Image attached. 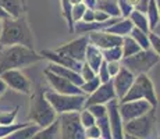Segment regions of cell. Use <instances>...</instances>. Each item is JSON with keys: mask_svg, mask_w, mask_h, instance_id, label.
Wrapping results in <instances>:
<instances>
[{"mask_svg": "<svg viewBox=\"0 0 160 139\" xmlns=\"http://www.w3.org/2000/svg\"><path fill=\"white\" fill-rule=\"evenodd\" d=\"M0 7L8 14V17L25 15V0H0Z\"/></svg>", "mask_w": 160, "mask_h": 139, "instance_id": "obj_19", "label": "cell"}, {"mask_svg": "<svg viewBox=\"0 0 160 139\" xmlns=\"http://www.w3.org/2000/svg\"><path fill=\"white\" fill-rule=\"evenodd\" d=\"M46 70L52 71V72H54V74H57V75L63 77V78H67L68 81H71L72 83H75V85H78V86H81L82 82H84V79H82L79 71H75L72 68H68V67L60 66V64L50 63L48 67H46Z\"/></svg>", "mask_w": 160, "mask_h": 139, "instance_id": "obj_18", "label": "cell"}, {"mask_svg": "<svg viewBox=\"0 0 160 139\" xmlns=\"http://www.w3.org/2000/svg\"><path fill=\"white\" fill-rule=\"evenodd\" d=\"M128 18L132 21V25L139 28V29L145 31V32H150V28H149V22H148V18L146 14L142 13V11H138V10H132L131 14L128 15Z\"/></svg>", "mask_w": 160, "mask_h": 139, "instance_id": "obj_27", "label": "cell"}, {"mask_svg": "<svg viewBox=\"0 0 160 139\" xmlns=\"http://www.w3.org/2000/svg\"><path fill=\"white\" fill-rule=\"evenodd\" d=\"M100 129V134H102V139H113L112 137V129H110V121H109V117L102 116L99 118H96V122H95Z\"/></svg>", "mask_w": 160, "mask_h": 139, "instance_id": "obj_30", "label": "cell"}, {"mask_svg": "<svg viewBox=\"0 0 160 139\" xmlns=\"http://www.w3.org/2000/svg\"><path fill=\"white\" fill-rule=\"evenodd\" d=\"M110 18H112V15H110V14L104 13V11H102V10L95 8V21H96V22H107Z\"/></svg>", "mask_w": 160, "mask_h": 139, "instance_id": "obj_43", "label": "cell"}, {"mask_svg": "<svg viewBox=\"0 0 160 139\" xmlns=\"http://www.w3.org/2000/svg\"><path fill=\"white\" fill-rule=\"evenodd\" d=\"M103 60L104 58H103L102 49H99L98 46L92 45V43L89 42L88 47H87V53H85V63H88L89 66L98 72V70H99L100 64L103 63Z\"/></svg>", "mask_w": 160, "mask_h": 139, "instance_id": "obj_20", "label": "cell"}, {"mask_svg": "<svg viewBox=\"0 0 160 139\" xmlns=\"http://www.w3.org/2000/svg\"><path fill=\"white\" fill-rule=\"evenodd\" d=\"M160 61V57L152 49H142L138 53L128 56V57L121 58V64L124 67H127L131 72H134L135 75L142 72H148L155 64H158Z\"/></svg>", "mask_w": 160, "mask_h": 139, "instance_id": "obj_7", "label": "cell"}, {"mask_svg": "<svg viewBox=\"0 0 160 139\" xmlns=\"http://www.w3.org/2000/svg\"><path fill=\"white\" fill-rule=\"evenodd\" d=\"M116 91H114V85H113V78L107 82H102L99 85V88L95 89L92 93L87 95L85 99V106L88 107L91 104H106L107 102L116 99Z\"/></svg>", "mask_w": 160, "mask_h": 139, "instance_id": "obj_12", "label": "cell"}, {"mask_svg": "<svg viewBox=\"0 0 160 139\" xmlns=\"http://www.w3.org/2000/svg\"><path fill=\"white\" fill-rule=\"evenodd\" d=\"M79 118H81V122H82V125H84V128H88V127L93 125L95 122H96L95 116L87 109V107H84V109L79 111Z\"/></svg>", "mask_w": 160, "mask_h": 139, "instance_id": "obj_34", "label": "cell"}, {"mask_svg": "<svg viewBox=\"0 0 160 139\" xmlns=\"http://www.w3.org/2000/svg\"><path fill=\"white\" fill-rule=\"evenodd\" d=\"M102 134H100V129L96 124L85 128V139H100Z\"/></svg>", "mask_w": 160, "mask_h": 139, "instance_id": "obj_41", "label": "cell"}, {"mask_svg": "<svg viewBox=\"0 0 160 139\" xmlns=\"http://www.w3.org/2000/svg\"><path fill=\"white\" fill-rule=\"evenodd\" d=\"M79 74H81V77H82L84 81H88V79H92L95 75H96V71L92 68L88 63H85L84 61V63H82L81 70H79Z\"/></svg>", "mask_w": 160, "mask_h": 139, "instance_id": "obj_37", "label": "cell"}, {"mask_svg": "<svg viewBox=\"0 0 160 139\" xmlns=\"http://www.w3.org/2000/svg\"><path fill=\"white\" fill-rule=\"evenodd\" d=\"M54 138H60V120H58V117L49 125L41 128L33 137V139H54Z\"/></svg>", "mask_w": 160, "mask_h": 139, "instance_id": "obj_22", "label": "cell"}, {"mask_svg": "<svg viewBox=\"0 0 160 139\" xmlns=\"http://www.w3.org/2000/svg\"><path fill=\"white\" fill-rule=\"evenodd\" d=\"M41 56L43 58H48L50 63H56L60 64V66L64 67H68V68H72L75 71H79L82 67V63L84 61H78V60H74V58L68 57V56L63 54V53H58L56 50H42Z\"/></svg>", "mask_w": 160, "mask_h": 139, "instance_id": "obj_17", "label": "cell"}, {"mask_svg": "<svg viewBox=\"0 0 160 139\" xmlns=\"http://www.w3.org/2000/svg\"><path fill=\"white\" fill-rule=\"evenodd\" d=\"M100 83H102L100 78H99L98 75H95L92 79H88V81H84V82H82L81 89H82V92H84L85 95H89V93H92L95 89L99 88Z\"/></svg>", "mask_w": 160, "mask_h": 139, "instance_id": "obj_33", "label": "cell"}, {"mask_svg": "<svg viewBox=\"0 0 160 139\" xmlns=\"http://www.w3.org/2000/svg\"><path fill=\"white\" fill-rule=\"evenodd\" d=\"M43 60L41 53L24 45L0 46V74L7 70L22 68Z\"/></svg>", "mask_w": 160, "mask_h": 139, "instance_id": "obj_2", "label": "cell"}, {"mask_svg": "<svg viewBox=\"0 0 160 139\" xmlns=\"http://www.w3.org/2000/svg\"><path fill=\"white\" fill-rule=\"evenodd\" d=\"M60 120V138L85 139V128L79 118V111H66L58 114Z\"/></svg>", "mask_w": 160, "mask_h": 139, "instance_id": "obj_8", "label": "cell"}, {"mask_svg": "<svg viewBox=\"0 0 160 139\" xmlns=\"http://www.w3.org/2000/svg\"><path fill=\"white\" fill-rule=\"evenodd\" d=\"M156 3H158V7H159V13H160V0H156Z\"/></svg>", "mask_w": 160, "mask_h": 139, "instance_id": "obj_52", "label": "cell"}, {"mask_svg": "<svg viewBox=\"0 0 160 139\" xmlns=\"http://www.w3.org/2000/svg\"><path fill=\"white\" fill-rule=\"evenodd\" d=\"M17 111L18 107L10 110V111H0V124L6 125V124H13L15 121V117H17Z\"/></svg>", "mask_w": 160, "mask_h": 139, "instance_id": "obj_35", "label": "cell"}, {"mask_svg": "<svg viewBox=\"0 0 160 139\" xmlns=\"http://www.w3.org/2000/svg\"><path fill=\"white\" fill-rule=\"evenodd\" d=\"M118 7L121 11V17H128L134 10V6L130 3V0H118Z\"/></svg>", "mask_w": 160, "mask_h": 139, "instance_id": "obj_42", "label": "cell"}, {"mask_svg": "<svg viewBox=\"0 0 160 139\" xmlns=\"http://www.w3.org/2000/svg\"><path fill=\"white\" fill-rule=\"evenodd\" d=\"M84 3L88 6V7H95V3H96V0H84Z\"/></svg>", "mask_w": 160, "mask_h": 139, "instance_id": "obj_48", "label": "cell"}, {"mask_svg": "<svg viewBox=\"0 0 160 139\" xmlns=\"http://www.w3.org/2000/svg\"><path fill=\"white\" fill-rule=\"evenodd\" d=\"M45 77L48 79L49 85L52 86L53 91L58 92V93H66V95H85L82 92L81 86L75 85L71 81H68L67 78L57 75V74L52 72L49 70H45Z\"/></svg>", "mask_w": 160, "mask_h": 139, "instance_id": "obj_11", "label": "cell"}, {"mask_svg": "<svg viewBox=\"0 0 160 139\" xmlns=\"http://www.w3.org/2000/svg\"><path fill=\"white\" fill-rule=\"evenodd\" d=\"M60 6H61V14H63L64 20H66L67 22V27H68V29L74 31V21H72V4L70 0H60Z\"/></svg>", "mask_w": 160, "mask_h": 139, "instance_id": "obj_29", "label": "cell"}, {"mask_svg": "<svg viewBox=\"0 0 160 139\" xmlns=\"http://www.w3.org/2000/svg\"><path fill=\"white\" fill-rule=\"evenodd\" d=\"M130 35L137 41V43L141 46L142 49H150V41H149V32L139 29L137 27H132Z\"/></svg>", "mask_w": 160, "mask_h": 139, "instance_id": "obj_28", "label": "cell"}, {"mask_svg": "<svg viewBox=\"0 0 160 139\" xmlns=\"http://www.w3.org/2000/svg\"><path fill=\"white\" fill-rule=\"evenodd\" d=\"M87 7H88V6L85 4L84 2L77 3V4H72L71 13H72V21H74V22H77V21H81V20H82V15H84L85 10H87Z\"/></svg>", "mask_w": 160, "mask_h": 139, "instance_id": "obj_36", "label": "cell"}, {"mask_svg": "<svg viewBox=\"0 0 160 139\" xmlns=\"http://www.w3.org/2000/svg\"><path fill=\"white\" fill-rule=\"evenodd\" d=\"M45 95L57 114L66 111H81L87 99V95H66L58 93L56 91H48L45 92Z\"/></svg>", "mask_w": 160, "mask_h": 139, "instance_id": "obj_6", "label": "cell"}, {"mask_svg": "<svg viewBox=\"0 0 160 139\" xmlns=\"http://www.w3.org/2000/svg\"><path fill=\"white\" fill-rule=\"evenodd\" d=\"M95 8L102 10L110 14L112 17H121V11L118 7V0H96Z\"/></svg>", "mask_w": 160, "mask_h": 139, "instance_id": "obj_23", "label": "cell"}, {"mask_svg": "<svg viewBox=\"0 0 160 139\" xmlns=\"http://www.w3.org/2000/svg\"><path fill=\"white\" fill-rule=\"evenodd\" d=\"M87 109L91 111L92 114H93L95 118H99V117L106 116V114H107V107H106V104H91V106H88Z\"/></svg>", "mask_w": 160, "mask_h": 139, "instance_id": "obj_38", "label": "cell"}, {"mask_svg": "<svg viewBox=\"0 0 160 139\" xmlns=\"http://www.w3.org/2000/svg\"><path fill=\"white\" fill-rule=\"evenodd\" d=\"M84 22H93L95 21V8L93 7H87L84 15H82V20Z\"/></svg>", "mask_w": 160, "mask_h": 139, "instance_id": "obj_45", "label": "cell"}, {"mask_svg": "<svg viewBox=\"0 0 160 139\" xmlns=\"http://www.w3.org/2000/svg\"><path fill=\"white\" fill-rule=\"evenodd\" d=\"M70 2H71V4H77V3H81L84 0H70Z\"/></svg>", "mask_w": 160, "mask_h": 139, "instance_id": "obj_50", "label": "cell"}, {"mask_svg": "<svg viewBox=\"0 0 160 139\" xmlns=\"http://www.w3.org/2000/svg\"><path fill=\"white\" fill-rule=\"evenodd\" d=\"M57 117L58 114L53 109L50 102L48 100L45 92L42 89H38L36 92H33L29 102V114H28L29 121L35 122L41 128H43L50 122H53Z\"/></svg>", "mask_w": 160, "mask_h": 139, "instance_id": "obj_3", "label": "cell"}, {"mask_svg": "<svg viewBox=\"0 0 160 139\" xmlns=\"http://www.w3.org/2000/svg\"><path fill=\"white\" fill-rule=\"evenodd\" d=\"M118 99H113V100L107 102V117L110 121V129H112V137L113 139H122L124 138V121H122L121 113L118 109Z\"/></svg>", "mask_w": 160, "mask_h": 139, "instance_id": "obj_14", "label": "cell"}, {"mask_svg": "<svg viewBox=\"0 0 160 139\" xmlns=\"http://www.w3.org/2000/svg\"><path fill=\"white\" fill-rule=\"evenodd\" d=\"M107 68H109V72L113 78L121 68V61H107Z\"/></svg>", "mask_w": 160, "mask_h": 139, "instance_id": "obj_44", "label": "cell"}, {"mask_svg": "<svg viewBox=\"0 0 160 139\" xmlns=\"http://www.w3.org/2000/svg\"><path fill=\"white\" fill-rule=\"evenodd\" d=\"M6 17H8V14L6 13V11L3 10L2 7H0V18H6Z\"/></svg>", "mask_w": 160, "mask_h": 139, "instance_id": "obj_49", "label": "cell"}, {"mask_svg": "<svg viewBox=\"0 0 160 139\" xmlns=\"http://www.w3.org/2000/svg\"><path fill=\"white\" fill-rule=\"evenodd\" d=\"M6 89H7V85H6L4 81H3L2 78H0V96H2V95L6 92Z\"/></svg>", "mask_w": 160, "mask_h": 139, "instance_id": "obj_47", "label": "cell"}, {"mask_svg": "<svg viewBox=\"0 0 160 139\" xmlns=\"http://www.w3.org/2000/svg\"><path fill=\"white\" fill-rule=\"evenodd\" d=\"M89 42L92 45L98 46L99 49H109V47H114V46H120L122 42V38L118 35H114V33H109L103 29L99 31H92V32L87 33Z\"/></svg>", "mask_w": 160, "mask_h": 139, "instance_id": "obj_15", "label": "cell"}, {"mask_svg": "<svg viewBox=\"0 0 160 139\" xmlns=\"http://www.w3.org/2000/svg\"><path fill=\"white\" fill-rule=\"evenodd\" d=\"M148 4H149V0H139V2L137 3V6H135V10L142 11V13H146Z\"/></svg>", "mask_w": 160, "mask_h": 139, "instance_id": "obj_46", "label": "cell"}, {"mask_svg": "<svg viewBox=\"0 0 160 139\" xmlns=\"http://www.w3.org/2000/svg\"><path fill=\"white\" fill-rule=\"evenodd\" d=\"M2 25H3V18H0V33H2Z\"/></svg>", "mask_w": 160, "mask_h": 139, "instance_id": "obj_51", "label": "cell"}, {"mask_svg": "<svg viewBox=\"0 0 160 139\" xmlns=\"http://www.w3.org/2000/svg\"><path fill=\"white\" fill-rule=\"evenodd\" d=\"M132 21L130 20L128 17H121L116 21L114 24H112L110 27L104 28L103 31L109 33H114V35H118V36H125V35H130L131 29H132Z\"/></svg>", "mask_w": 160, "mask_h": 139, "instance_id": "obj_21", "label": "cell"}, {"mask_svg": "<svg viewBox=\"0 0 160 139\" xmlns=\"http://www.w3.org/2000/svg\"><path fill=\"white\" fill-rule=\"evenodd\" d=\"M118 109H120V113H121L122 121L127 122L132 118H137V117L148 113L153 107L145 99H137V100H130V102H120Z\"/></svg>", "mask_w": 160, "mask_h": 139, "instance_id": "obj_10", "label": "cell"}, {"mask_svg": "<svg viewBox=\"0 0 160 139\" xmlns=\"http://www.w3.org/2000/svg\"><path fill=\"white\" fill-rule=\"evenodd\" d=\"M137 99H145L153 109L158 107V96H156V89L153 82L150 81V78L148 77L146 72L138 74L135 77V81L132 82L131 88L128 89V92L124 95L120 102H130V100H137Z\"/></svg>", "mask_w": 160, "mask_h": 139, "instance_id": "obj_4", "label": "cell"}, {"mask_svg": "<svg viewBox=\"0 0 160 139\" xmlns=\"http://www.w3.org/2000/svg\"><path fill=\"white\" fill-rule=\"evenodd\" d=\"M145 14L148 18V22H149L150 31H155V28L158 27L160 22V13H159V7H158L156 0H149V4H148Z\"/></svg>", "mask_w": 160, "mask_h": 139, "instance_id": "obj_25", "label": "cell"}, {"mask_svg": "<svg viewBox=\"0 0 160 139\" xmlns=\"http://www.w3.org/2000/svg\"><path fill=\"white\" fill-rule=\"evenodd\" d=\"M155 110L152 109L142 116L132 118L130 121L124 122V138H137L146 139L150 138L155 132Z\"/></svg>", "mask_w": 160, "mask_h": 139, "instance_id": "obj_5", "label": "cell"}, {"mask_svg": "<svg viewBox=\"0 0 160 139\" xmlns=\"http://www.w3.org/2000/svg\"><path fill=\"white\" fill-rule=\"evenodd\" d=\"M11 45H24L27 47L33 49L32 29L28 25L25 15L3 18L2 33H0V46Z\"/></svg>", "mask_w": 160, "mask_h": 139, "instance_id": "obj_1", "label": "cell"}, {"mask_svg": "<svg viewBox=\"0 0 160 139\" xmlns=\"http://www.w3.org/2000/svg\"><path fill=\"white\" fill-rule=\"evenodd\" d=\"M149 41H150V49H152V50L160 57V36L158 35V33L153 32V31H150L149 32Z\"/></svg>", "mask_w": 160, "mask_h": 139, "instance_id": "obj_40", "label": "cell"}, {"mask_svg": "<svg viewBox=\"0 0 160 139\" xmlns=\"http://www.w3.org/2000/svg\"><path fill=\"white\" fill-rule=\"evenodd\" d=\"M0 78L4 81L7 88L13 89L15 92H20V93H24V95L32 93V83L27 78L25 74L21 72L20 68L4 71V72L0 74Z\"/></svg>", "mask_w": 160, "mask_h": 139, "instance_id": "obj_9", "label": "cell"}, {"mask_svg": "<svg viewBox=\"0 0 160 139\" xmlns=\"http://www.w3.org/2000/svg\"><path fill=\"white\" fill-rule=\"evenodd\" d=\"M39 129H41V127L38 124H35V122L31 124V122H28L25 127L17 129L14 134H11L10 137H8V139H32Z\"/></svg>", "mask_w": 160, "mask_h": 139, "instance_id": "obj_24", "label": "cell"}, {"mask_svg": "<svg viewBox=\"0 0 160 139\" xmlns=\"http://www.w3.org/2000/svg\"><path fill=\"white\" fill-rule=\"evenodd\" d=\"M28 122H13V124H0V139H4V138H8L11 134H14L17 129L22 128L25 127Z\"/></svg>", "mask_w": 160, "mask_h": 139, "instance_id": "obj_32", "label": "cell"}, {"mask_svg": "<svg viewBox=\"0 0 160 139\" xmlns=\"http://www.w3.org/2000/svg\"><path fill=\"white\" fill-rule=\"evenodd\" d=\"M135 77L137 75H135L134 72H131L127 67H124L121 64V68L117 72V75L113 77V85H114V91H116V95H117L118 100L128 92L132 82L135 81Z\"/></svg>", "mask_w": 160, "mask_h": 139, "instance_id": "obj_16", "label": "cell"}, {"mask_svg": "<svg viewBox=\"0 0 160 139\" xmlns=\"http://www.w3.org/2000/svg\"><path fill=\"white\" fill-rule=\"evenodd\" d=\"M103 58L106 61H121L122 58V50H121V45L114 46V47H109V49H103Z\"/></svg>", "mask_w": 160, "mask_h": 139, "instance_id": "obj_31", "label": "cell"}, {"mask_svg": "<svg viewBox=\"0 0 160 139\" xmlns=\"http://www.w3.org/2000/svg\"><path fill=\"white\" fill-rule=\"evenodd\" d=\"M121 50H122V58H124V57H128V56L138 53L139 50H142V47L138 45L137 41L131 35H125V36H122Z\"/></svg>", "mask_w": 160, "mask_h": 139, "instance_id": "obj_26", "label": "cell"}, {"mask_svg": "<svg viewBox=\"0 0 160 139\" xmlns=\"http://www.w3.org/2000/svg\"><path fill=\"white\" fill-rule=\"evenodd\" d=\"M96 75L99 77L102 82H107V81H110V79H112V75H110L109 68H107V61L106 60H103V63L100 64V67H99V70H98Z\"/></svg>", "mask_w": 160, "mask_h": 139, "instance_id": "obj_39", "label": "cell"}, {"mask_svg": "<svg viewBox=\"0 0 160 139\" xmlns=\"http://www.w3.org/2000/svg\"><path fill=\"white\" fill-rule=\"evenodd\" d=\"M89 43L88 35H81L79 38L74 39V41L66 43V45L60 46V47L54 49L58 53H63L68 57L74 58L78 61H85V53H87V47Z\"/></svg>", "mask_w": 160, "mask_h": 139, "instance_id": "obj_13", "label": "cell"}]
</instances>
